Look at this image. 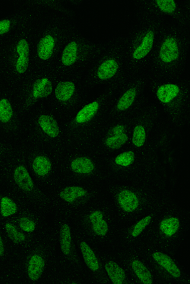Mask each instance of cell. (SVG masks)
I'll return each mask as SVG.
<instances>
[{"label": "cell", "mask_w": 190, "mask_h": 284, "mask_svg": "<svg viewBox=\"0 0 190 284\" xmlns=\"http://www.w3.org/2000/svg\"><path fill=\"white\" fill-rule=\"evenodd\" d=\"M146 139V131L144 127L138 125L134 129L133 143L138 148L143 146Z\"/></svg>", "instance_id": "obj_29"}, {"label": "cell", "mask_w": 190, "mask_h": 284, "mask_svg": "<svg viewBox=\"0 0 190 284\" xmlns=\"http://www.w3.org/2000/svg\"><path fill=\"white\" fill-rule=\"evenodd\" d=\"M72 235L68 224H63L60 229V246L63 254L68 255L71 248Z\"/></svg>", "instance_id": "obj_22"}, {"label": "cell", "mask_w": 190, "mask_h": 284, "mask_svg": "<svg viewBox=\"0 0 190 284\" xmlns=\"http://www.w3.org/2000/svg\"><path fill=\"white\" fill-rule=\"evenodd\" d=\"M33 171L36 175L43 176L48 175L52 169V164L45 156H38L33 162Z\"/></svg>", "instance_id": "obj_17"}, {"label": "cell", "mask_w": 190, "mask_h": 284, "mask_svg": "<svg viewBox=\"0 0 190 284\" xmlns=\"http://www.w3.org/2000/svg\"><path fill=\"white\" fill-rule=\"evenodd\" d=\"M13 110L8 100L3 99L0 100V121L7 123L11 119Z\"/></svg>", "instance_id": "obj_27"}, {"label": "cell", "mask_w": 190, "mask_h": 284, "mask_svg": "<svg viewBox=\"0 0 190 284\" xmlns=\"http://www.w3.org/2000/svg\"><path fill=\"white\" fill-rule=\"evenodd\" d=\"M156 4L160 11L167 14H172L176 9V4L174 1H157Z\"/></svg>", "instance_id": "obj_31"}, {"label": "cell", "mask_w": 190, "mask_h": 284, "mask_svg": "<svg viewBox=\"0 0 190 284\" xmlns=\"http://www.w3.org/2000/svg\"><path fill=\"white\" fill-rule=\"evenodd\" d=\"M135 158V154L133 152H126L117 157L115 162L118 165L126 167L133 163Z\"/></svg>", "instance_id": "obj_30"}, {"label": "cell", "mask_w": 190, "mask_h": 284, "mask_svg": "<svg viewBox=\"0 0 190 284\" xmlns=\"http://www.w3.org/2000/svg\"><path fill=\"white\" fill-rule=\"evenodd\" d=\"M151 219H152V217L148 216L139 221L134 227L133 231L131 232V235L133 237H137L149 224Z\"/></svg>", "instance_id": "obj_32"}, {"label": "cell", "mask_w": 190, "mask_h": 284, "mask_svg": "<svg viewBox=\"0 0 190 284\" xmlns=\"http://www.w3.org/2000/svg\"><path fill=\"white\" fill-rule=\"evenodd\" d=\"M17 51L19 56H29V44L25 39H22L17 45Z\"/></svg>", "instance_id": "obj_35"}, {"label": "cell", "mask_w": 190, "mask_h": 284, "mask_svg": "<svg viewBox=\"0 0 190 284\" xmlns=\"http://www.w3.org/2000/svg\"><path fill=\"white\" fill-rule=\"evenodd\" d=\"M80 247H81L85 263L92 271H98L100 268L99 261L93 251L84 242H81V244H80Z\"/></svg>", "instance_id": "obj_13"}, {"label": "cell", "mask_w": 190, "mask_h": 284, "mask_svg": "<svg viewBox=\"0 0 190 284\" xmlns=\"http://www.w3.org/2000/svg\"><path fill=\"white\" fill-rule=\"evenodd\" d=\"M179 55V46L177 40L173 37H169L163 42L159 52L161 62L170 63L174 62Z\"/></svg>", "instance_id": "obj_1"}, {"label": "cell", "mask_w": 190, "mask_h": 284, "mask_svg": "<svg viewBox=\"0 0 190 284\" xmlns=\"http://www.w3.org/2000/svg\"><path fill=\"white\" fill-rule=\"evenodd\" d=\"M77 55V45L75 42L70 43L63 50L62 62L65 66H70L76 60Z\"/></svg>", "instance_id": "obj_23"}, {"label": "cell", "mask_w": 190, "mask_h": 284, "mask_svg": "<svg viewBox=\"0 0 190 284\" xmlns=\"http://www.w3.org/2000/svg\"><path fill=\"white\" fill-rule=\"evenodd\" d=\"M1 214L4 217H9L16 214L18 211V207L16 203L7 197L2 198L0 204Z\"/></svg>", "instance_id": "obj_26"}, {"label": "cell", "mask_w": 190, "mask_h": 284, "mask_svg": "<svg viewBox=\"0 0 190 284\" xmlns=\"http://www.w3.org/2000/svg\"><path fill=\"white\" fill-rule=\"evenodd\" d=\"M70 167L74 172L84 174V175L91 173L94 169V164L87 158H79L74 159L70 164Z\"/></svg>", "instance_id": "obj_12"}, {"label": "cell", "mask_w": 190, "mask_h": 284, "mask_svg": "<svg viewBox=\"0 0 190 284\" xmlns=\"http://www.w3.org/2000/svg\"><path fill=\"white\" fill-rule=\"evenodd\" d=\"M14 178L17 185L27 192H30L34 188V183L27 169L23 166H19L14 173Z\"/></svg>", "instance_id": "obj_5"}, {"label": "cell", "mask_w": 190, "mask_h": 284, "mask_svg": "<svg viewBox=\"0 0 190 284\" xmlns=\"http://www.w3.org/2000/svg\"><path fill=\"white\" fill-rule=\"evenodd\" d=\"M6 229L9 238L14 242H16V243H21V242L25 241V235L21 233L14 225L10 224V223H7Z\"/></svg>", "instance_id": "obj_28"}, {"label": "cell", "mask_w": 190, "mask_h": 284, "mask_svg": "<svg viewBox=\"0 0 190 284\" xmlns=\"http://www.w3.org/2000/svg\"><path fill=\"white\" fill-rule=\"evenodd\" d=\"M154 33L152 31H148L141 41L140 45L133 51V58L135 60H140L145 58L152 50L154 42Z\"/></svg>", "instance_id": "obj_4"}, {"label": "cell", "mask_w": 190, "mask_h": 284, "mask_svg": "<svg viewBox=\"0 0 190 284\" xmlns=\"http://www.w3.org/2000/svg\"><path fill=\"white\" fill-rule=\"evenodd\" d=\"M99 108V104L97 102L90 103L78 112L76 121L78 123H84L89 121L96 114Z\"/></svg>", "instance_id": "obj_20"}, {"label": "cell", "mask_w": 190, "mask_h": 284, "mask_svg": "<svg viewBox=\"0 0 190 284\" xmlns=\"http://www.w3.org/2000/svg\"><path fill=\"white\" fill-rule=\"evenodd\" d=\"M38 123L43 131L52 138H55L59 134V128L57 121L49 115L41 116L39 117Z\"/></svg>", "instance_id": "obj_8"}, {"label": "cell", "mask_w": 190, "mask_h": 284, "mask_svg": "<svg viewBox=\"0 0 190 284\" xmlns=\"http://www.w3.org/2000/svg\"><path fill=\"white\" fill-rule=\"evenodd\" d=\"M128 137L125 133V128L122 125L114 127L110 132L106 139V145L109 148L117 149L120 148L128 141Z\"/></svg>", "instance_id": "obj_2"}, {"label": "cell", "mask_w": 190, "mask_h": 284, "mask_svg": "<svg viewBox=\"0 0 190 284\" xmlns=\"http://www.w3.org/2000/svg\"><path fill=\"white\" fill-rule=\"evenodd\" d=\"M89 219L95 233L101 236L107 234L108 232V225L104 220V215L101 211L92 213L90 215Z\"/></svg>", "instance_id": "obj_11"}, {"label": "cell", "mask_w": 190, "mask_h": 284, "mask_svg": "<svg viewBox=\"0 0 190 284\" xmlns=\"http://www.w3.org/2000/svg\"><path fill=\"white\" fill-rule=\"evenodd\" d=\"M119 65L114 59H109L102 63L99 67L97 75L100 79L107 80L113 77L118 71Z\"/></svg>", "instance_id": "obj_9"}, {"label": "cell", "mask_w": 190, "mask_h": 284, "mask_svg": "<svg viewBox=\"0 0 190 284\" xmlns=\"http://www.w3.org/2000/svg\"><path fill=\"white\" fill-rule=\"evenodd\" d=\"M106 268L114 283L121 284L124 282L126 278L125 272L115 262H108L106 265Z\"/></svg>", "instance_id": "obj_16"}, {"label": "cell", "mask_w": 190, "mask_h": 284, "mask_svg": "<svg viewBox=\"0 0 190 284\" xmlns=\"http://www.w3.org/2000/svg\"><path fill=\"white\" fill-rule=\"evenodd\" d=\"M45 267V261L42 256L39 254H34L29 262L28 275L32 281L38 280L42 275Z\"/></svg>", "instance_id": "obj_7"}, {"label": "cell", "mask_w": 190, "mask_h": 284, "mask_svg": "<svg viewBox=\"0 0 190 284\" xmlns=\"http://www.w3.org/2000/svg\"><path fill=\"white\" fill-rule=\"evenodd\" d=\"M55 46V39L52 36H46L41 40L38 47V55L41 60H47L52 55Z\"/></svg>", "instance_id": "obj_14"}, {"label": "cell", "mask_w": 190, "mask_h": 284, "mask_svg": "<svg viewBox=\"0 0 190 284\" xmlns=\"http://www.w3.org/2000/svg\"><path fill=\"white\" fill-rule=\"evenodd\" d=\"M179 220L176 217H169L162 220L160 224V230L167 236H171L178 230Z\"/></svg>", "instance_id": "obj_24"}, {"label": "cell", "mask_w": 190, "mask_h": 284, "mask_svg": "<svg viewBox=\"0 0 190 284\" xmlns=\"http://www.w3.org/2000/svg\"><path fill=\"white\" fill-rule=\"evenodd\" d=\"M11 22L9 20L0 21V36L7 33L11 29Z\"/></svg>", "instance_id": "obj_36"}, {"label": "cell", "mask_w": 190, "mask_h": 284, "mask_svg": "<svg viewBox=\"0 0 190 284\" xmlns=\"http://www.w3.org/2000/svg\"><path fill=\"white\" fill-rule=\"evenodd\" d=\"M132 267L136 275L143 283L152 284L153 283L150 271L142 262L139 260L133 261Z\"/></svg>", "instance_id": "obj_19"}, {"label": "cell", "mask_w": 190, "mask_h": 284, "mask_svg": "<svg viewBox=\"0 0 190 284\" xmlns=\"http://www.w3.org/2000/svg\"><path fill=\"white\" fill-rule=\"evenodd\" d=\"M19 226L24 230V231L31 232L35 231V222L28 219V218L23 217L19 220Z\"/></svg>", "instance_id": "obj_33"}, {"label": "cell", "mask_w": 190, "mask_h": 284, "mask_svg": "<svg viewBox=\"0 0 190 284\" xmlns=\"http://www.w3.org/2000/svg\"><path fill=\"white\" fill-rule=\"evenodd\" d=\"M52 92V84L47 78L39 80L34 85L33 94L36 98L48 96Z\"/></svg>", "instance_id": "obj_18"}, {"label": "cell", "mask_w": 190, "mask_h": 284, "mask_svg": "<svg viewBox=\"0 0 190 284\" xmlns=\"http://www.w3.org/2000/svg\"><path fill=\"white\" fill-rule=\"evenodd\" d=\"M118 202L122 209L128 212L134 211L139 205L137 196L130 190H122L118 195Z\"/></svg>", "instance_id": "obj_3"}, {"label": "cell", "mask_w": 190, "mask_h": 284, "mask_svg": "<svg viewBox=\"0 0 190 284\" xmlns=\"http://www.w3.org/2000/svg\"><path fill=\"white\" fill-rule=\"evenodd\" d=\"M86 195V190L79 187H70L65 188L60 193V197L65 202L72 203L75 200Z\"/></svg>", "instance_id": "obj_21"}, {"label": "cell", "mask_w": 190, "mask_h": 284, "mask_svg": "<svg viewBox=\"0 0 190 284\" xmlns=\"http://www.w3.org/2000/svg\"><path fill=\"white\" fill-rule=\"evenodd\" d=\"M4 253V245L3 240H2V237H0V256L3 255Z\"/></svg>", "instance_id": "obj_37"}, {"label": "cell", "mask_w": 190, "mask_h": 284, "mask_svg": "<svg viewBox=\"0 0 190 284\" xmlns=\"http://www.w3.org/2000/svg\"><path fill=\"white\" fill-rule=\"evenodd\" d=\"M136 95V90L135 88H132L124 93L117 105L118 109L120 111H124L129 108L135 101Z\"/></svg>", "instance_id": "obj_25"}, {"label": "cell", "mask_w": 190, "mask_h": 284, "mask_svg": "<svg viewBox=\"0 0 190 284\" xmlns=\"http://www.w3.org/2000/svg\"><path fill=\"white\" fill-rule=\"evenodd\" d=\"M179 88L176 85L167 84L158 88L157 97L163 103H168L178 95Z\"/></svg>", "instance_id": "obj_10"}, {"label": "cell", "mask_w": 190, "mask_h": 284, "mask_svg": "<svg viewBox=\"0 0 190 284\" xmlns=\"http://www.w3.org/2000/svg\"><path fill=\"white\" fill-rule=\"evenodd\" d=\"M153 258L170 275L176 278L179 277L181 275L179 269L169 256L164 253H160V252H155L153 254Z\"/></svg>", "instance_id": "obj_6"}, {"label": "cell", "mask_w": 190, "mask_h": 284, "mask_svg": "<svg viewBox=\"0 0 190 284\" xmlns=\"http://www.w3.org/2000/svg\"><path fill=\"white\" fill-rule=\"evenodd\" d=\"M29 57L28 56H19L17 62L16 70L19 73H25L28 67Z\"/></svg>", "instance_id": "obj_34"}, {"label": "cell", "mask_w": 190, "mask_h": 284, "mask_svg": "<svg viewBox=\"0 0 190 284\" xmlns=\"http://www.w3.org/2000/svg\"><path fill=\"white\" fill-rule=\"evenodd\" d=\"M75 85L71 82L60 83L55 89V96L60 101H66L74 94Z\"/></svg>", "instance_id": "obj_15"}]
</instances>
